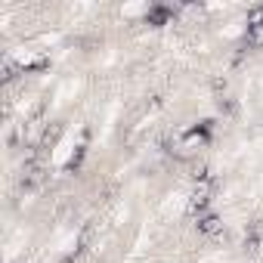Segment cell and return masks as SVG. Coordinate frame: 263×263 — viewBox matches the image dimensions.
Instances as JSON below:
<instances>
[{
    "mask_svg": "<svg viewBox=\"0 0 263 263\" xmlns=\"http://www.w3.org/2000/svg\"><path fill=\"white\" fill-rule=\"evenodd\" d=\"M245 25H248L251 31H263V4L248 10V16H245Z\"/></svg>",
    "mask_w": 263,
    "mask_h": 263,
    "instance_id": "7a4b0ae2",
    "label": "cell"
},
{
    "mask_svg": "<svg viewBox=\"0 0 263 263\" xmlns=\"http://www.w3.org/2000/svg\"><path fill=\"white\" fill-rule=\"evenodd\" d=\"M195 229H198L201 235H217V232L223 229V220H220L217 211H208V214H198V217H195Z\"/></svg>",
    "mask_w": 263,
    "mask_h": 263,
    "instance_id": "6da1fadb",
    "label": "cell"
}]
</instances>
